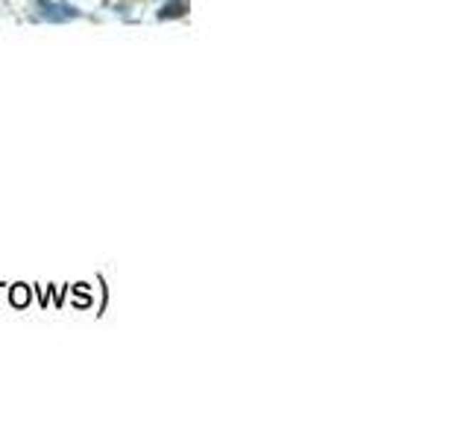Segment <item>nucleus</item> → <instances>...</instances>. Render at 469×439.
Instances as JSON below:
<instances>
[{
    "mask_svg": "<svg viewBox=\"0 0 469 439\" xmlns=\"http://www.w3.org/2000/svg\"><path fill=\"white\" fill-rule=\"evenodd\" d=\"M38 15L47 21H68V18H77V9L56 4V0H38Z\"/></svg>",
    "mask_w": 469,
    "mask_h": 439,
    "instance_id": "obj_1",
    "label": "nucleus"
},
{
    "mask_svg": "<svg viewBox=\"0 0 469 439\" xmlns=\"http://www.w3.org/2000/svg\"><path fill=\"white\" fill-rule=\"evenodd\" d=\"M185 9H188V0H167L159 18H179V15H185Z\"/></svg>",
    "mask_w": 469,
    "mask_h": 439,
    "instance_id": "obj_2",
    "label": "nucleus"
}]
</instances>
